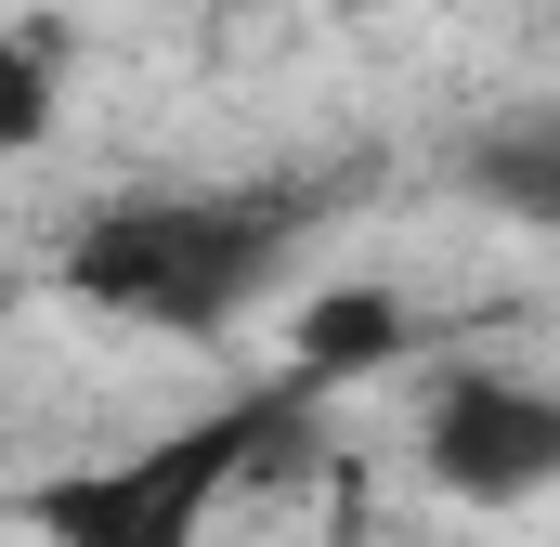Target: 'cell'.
I'll return each mask as SVG.
<instances>
[{"instance_id": "cell-3", "label": "cell", "mask_w": 560, "mask_h": 547, "mask_svg": "<svg viewBox=\"0 0 560 547\" xmlns=\"http://www.w3.org/2000/svg\"><path fill=\"white\" fill-rule=\"evenodd\" d=\"M418 456L456 509H535V496H560V392L522 365H456V379H430Z\"/></svg>"}, {"instance_id": "cell-4", "label": "cell", "mask_w": 560, "mask_h": 547, "mask_svg": "<svg viewBox=\"0 0 560 547\" xmlns=\"http://www.w3.org/2000/svg\"><path fill=\"white\" fill-rule=\"evenodd\" d=\"M418 352V313H405V287H313L300 300V326H287V365L313 379V392H339V379H378V365H405Z\"/></svg>"}, {"instance_id": "cell-5", "label": "cell", "mask_w": 560, "mask_h": 547, "mask_svg": "<svg viewBox=\"0 0 560 547\" xmlns=\"http://www.w3.org/2000/svg\"><path fill=\"white\" fill-rule=\"evenodd\" d=\"M66 118V26H0V156H39Z\"/></svg>"}, {"instance_id": "cell-1", "label": "cell", "mask_w": 560, "mask_h": 547, "mask_svg": "<svg viewBox=\"0 0 560 547\" xmlns=\"http://www.w3.org/2000/svg\"><path fill=\"white\" fill-rule=\"evenodd\" d=\"M287 196H118L66 235V300L143 339H222L287 261Z\"/></svg>"}, {"instance_id": "cell-6", "label": "cell", "mask_w": 560, "mask_h": 547, "mask_svg": "<svg viewBox=\"0 0 560 547\" xmlns=\"http://www.w3.org/2000/svg\"><path fill=\"white\" fill-rule=\"evenodd\" d=\"M482 196L560 235V118H535V131H509V143H482Z\"/></svg>"}, {"instance_id": "cell-2", "label": "cell", "mask_w": 560, "mask_h": 547, "mask_svg": "<svg viewBox=\"0 0 560 547\" xmlns=\"http://www.w3.org/2000/svg\"><path fill=\"white\" fill-rule=\"evenodd\" d=\"M313 405H326V392L287 365V379H261V392H235V405H209V417H183V430H156V443H131V456H105V469L26 482V535L39 547H209L222 496L261 482L287 443H300Z\"/></svg>"}, {"instance_id": "cell-7", "label": "cell", "mask_w": 560, "mask_h": 547, "mask_svg": "<svg viewBox=\"0 0 560 547\" xmlns=\"http://www.w3.org/2000/svg\"><path fill=\"white\" fill-rule=\"evenodd\" d=\"M339 13H392V0H339Z\"/></svg>"}]
</instances>
